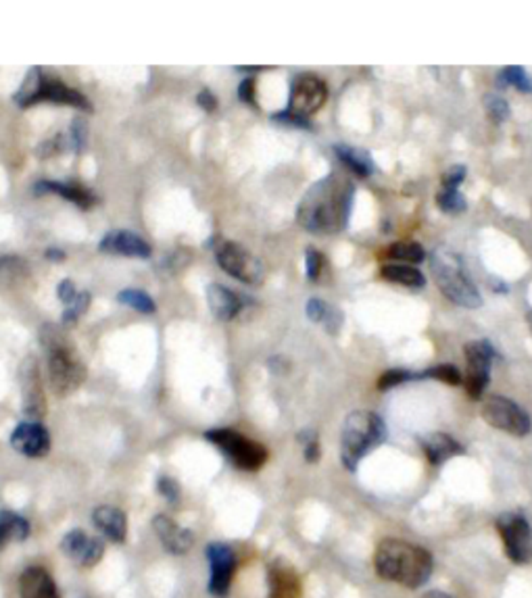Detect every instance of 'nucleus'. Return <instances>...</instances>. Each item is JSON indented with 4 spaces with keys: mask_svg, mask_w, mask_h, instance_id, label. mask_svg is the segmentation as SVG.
Segmentation results:
<instances>
[{
    "mask_svg": "<svg viewBox=\"0 0 532 598\" xmlns=\"http://www.w3.org/2000/svg\"><path fill=\"white\" fill-rule=\"evenodd\" d=\"M355 188L349 179L330 173L307 190L297 209V219L314 234H334L349 221Z\"/></svg>",
    "mask_w": 532,
    "mask_h": 598,
    "instance_id": "obj_1",
    "label": "nucleus"
},
{
    "mask_svg": "<svg viewBox=\"0 0 532 598\" xmlns=\"http://www.w3.org/2000/svg\"><path fill=\"white\" fill-rule=\"evenodd\" d=\"M374 570L386 582L417 590L426 586L433 576L434 561L433 555L417 544L399 540V538H385L376 547Z\"/></svg>",
    "mask_w": 532,
    "mask_h": 598,
    "instance_id": "obj_2",
    "label": "nucleus"
},
{
    "mask_svg": "<svg viewBox=\"0 0 532 598\" xmlns=\"http://www.w3.org/2000/svg\"><path fill=\"white\" fill-rule=\"evenodd\" d=\"M40 342L46 352L49 382L57 397H69L86 380V367L77 357L74 346L55 326H44L40 332Z\"/></svg>",
    "mask_w": 532,
    "mask_h": 598,
    "instance_id": "obj_3",
    "label": "nucleus"
},
{
    "mask_svg": "<svg viewBox=\"0 0 532 598\" xmlns=\"http://www.w3.org/2000/svg\"><path fill=\"white\" fill-rule=\"evenodd\" d=\"M386 440V426L372 411H353L345 420L340 434V461L349 471H355L361 459Z\"/></svg>",
    "mask_w": 532,
    "mask_h": 598,
    "instance_id": "obj_4",
    "label": "nucleus"
},
{
    "mask_svg": "<svg viewBox=\"0 0 532 598\" xmlns=\"http://www.w3.org/2000/svg\"><path fill=\"white\" fill-rule=\"evenodd\" d=\"M433 275L439 284L442 295L449 298L451 303L465 309H478L482 304V296L478 292L476 284L465 271L464 261L456 253L447 248L434 250L433 259Z\"/></svg>",
    "mask_w": 532,
    "mask_h": 598,
    "instance_id": "obj_5",
    "label": "nucleus"
},
{
    "mask_svg": "<svg viewBox=\"0 0 532 598\" xmlns=\"http://www.w3.org/2000/svg\"><path fill=\"white\" fill-rule=\"evenodd\" d=\"M15 103L23 106V109L38 103H55L74 106V109L80 111H92L91 100L83 97L82 92L69 88L67 83H63V80L44 74V71L38 67L29 71L23 86L15 92Z\"/></svg>",
    "mask_w": 532,
    "mask_h": 598,
    "instance_id": "obj_6",
    "label": "nucleus"
},
{
    "mask_svg": "<svg viewBox=\"0 0 532 598\" xmlns=\"http://www.w3.org/2000/svg\"><path fill=\"white\" fill-rule=\"evenodd\" d=\"M205 438L218 446L234 468L242 471H259L267 461L266 446L234 432V429H209Z\"/></svg>",
    "mask_w": 532,
    "mask_h": 598,
    "instance_id": "obj_7",
    "label": "nucleus"
},
{
    "mask_svg": "<svg viewBox=\"0 0 532 598\" xmlns=\"http://www.w3.org/2000/svg\"><path fill=\"white\" fill-rule=\"evenodd\" d=\"M497 531L504 540L507 559L516 565L532 561V528L528 519L520 513H504L497 517Z\"/></svg>",
    "mask_w": 532,
    "mask_h": 598,
    "instance_id": "obj_8",
    "label": "nucleus"
},
{
    "mask_svg": "<svg viewBox=\"0 0 532 598\" xmlns=\"http://www.w3.org/2000/svg\"><path fill=\"white\" fill-rule=\"evenodd\" d=\"M482 417L488 426L501 429L512 436H528L532 429L530 415L522 406L505 397H491L482 405Z\"/></svg>",
    "mask_w": 532,
    "mask_h": 598,
    "instance_id": "obj_9",
    "label": "nucleus"
},
{
    "mask_svg": "<svg viewBox=\"0 0 532 598\" xmlns=\"http://www.w3.org/2000/svg\"><path fill=\"white\" fill-rule=\"evenodd\" d=\"M465 392L470 398H480L484 390H487L488 382H491V365L495 357V349L488 340H474V342L465 344Z\"/></svg>",
    "mask_w": 532,
    "mask_h": 598,
    "instance_id": "obj_10",
    "label": "nucleus"
},
{
    "mask_svg": "<svg viewBox=\"0 0 532 598\" xmlns=\"http://www.w3.org/2000/svg\"><path fill=\"white\" fill-rule=\"evenodd\" d=\"M215 259H218L219 267L226 273L236 278L238 282L244 284H261L263 282V265L259 259H255L253 255L247 253L241 244L236 242H219L215 248Z\"/></svg>",
    "mask_w": 532,
    "mask_h": 598,
    "instance_id": "obj_11",
    "label": "nucleus"
},
{
    "mask_svg": "<svg viewBox=\"0 0 532 598\" xmlns=\"http://www.w3.org/2000/svg\"><path fill=\"white\" fill-rule=\"evenodd\" d=\"M205 555L209 561V571H211L209 573V592L215 598H226L238 565L234 548L226 542H211L207 544Z\"/></svg>",
    "mask_w": 532,
    "mask_h": 598,
    "instance_id": "obj_12",
    "label": "nucleus"
},
{
    "mask_svg": "<svg viewBox=\"0 0 532 598\" xmlns=\"http://www.w3.org/2000/svg\"><path fill=\"white\" fill-rule=\"evenodd\" d=\"M328 98V88L322 77L314 74H301L295 77L290 86V103L289 111L290 115L309 119L315 111H320L324 106Z\"/></svg>",
    "mask_w": 532,
    "mask_h": 598,
    "instance_id": "obj_13",
    "label": "nucleus"
},
{
    "mask_svg": "<svg viewBox=\"0 0 532 598\" xmlns=\"http://www.w3.org/2000/svg\"><path fill=\"white\" fill-rule=\"evenodd\" d=\"M61 550L77 567L91 570V567L99 565L103 561L105 544L99 538L88 536L83 530H71L63 536Z\"/></svg>",
    "mask_w": 532,
    "mask_h": 598,
    "instance_id": "obj_14",
    "label": "nucleus"
},
{
    "mask_svg": "<svg viewBox=\"0 0 532 598\" xmlns=\"http://www.w3.org/2000/svg\"><path fill=\"white\" fill-rule=\"evenodd\" d=\"M11 446L23 457L42 459L51 451V434L40 421H23L11 434Z\"/></svg>",
    "mask_w": 532,
    "mask_h": 598,
    "instance_id": "obj_15",
    "label": "nucleus"
},
{
    "mask_svg": "<svg viewBox=\"0 0 532 598\" xmlns=\"http://www.w3.org/2000/svg\"><path fill=\"white\" fill-rule=\"evenodd\" d=\"M20 378L23 390V411H26V415L34 417V421H38L46 413V398L44 390H42L38 363H36L34 357H28L23 361Z\"/></svg>",
    "mask_w": 532,
    "mask_h": 598,
    "instance_id": "obj_16",
    "label": "nucleus"
},
{
    "mask_svg": "<svg viewBox=\"0 0 532 598\" xmlns=\"http://www.w3.org/2000/svg\"><path fill=\"white\" fill-rule=\"evenodd\" d=\"M100 253L136 256V259H148L151 256V244L142 240L140 236L131 234L128 230H113L99 242Z\"/></svg>",
    "mask_w": 532,
    "mask_h": 598,
    "instance_id": "obj_17",
    "label": "nucleus"
},
{
    "mask_svg": "<svg viewBox=\"0 0 532 598\" xmlns=\"http://www.w3.org/2000/svg\"><path fill=\"white\" fill-rule=\"evenodd\" d=\"M153 530L159 536L161 544L171 555H187L195 547V534L187 528H180L171 517L157 515L153 519Z\"/></svg>",
    "mask_w": 532,
    "mask_h": 598,
    "instance_id": "obj_18",
    "label": "nucleus"
},
{
    "mask_svg": "<svg viewBox=\"0 0 532 598\" xmlns=\"http://www.w3.org/2000/svg\"><path fill=\"white\" fill-rule=\"evenodd\" d=\"M20 598H61V594L44 567H28L20 578Z\"/></svg>",
    "mask_w": 532,
    "mask_h": 598,
    "instance_id": "obj_19",
    "label": "nucleus"
},
{
    "mask_svg": "<svg viewBox=\"0 0 532 598\" xmlns=\"http://www.w3.org/2000/svg\"><path fill=\"white\" fill-rule=\"evenodd\" d=\"M207 301H209V309H211V313L221 321L234 319V317L244 309V304H247L244 296L236 295L234 290L226 288V286H219V284L209 286Z\"/></svg>",
    "mask_w": 532,
    "mask_h": 598,
    "instance_id": "obj_20",
    "label": "nucleus"
},
{
    "mask_svg": "<svg viewBox=\"0 0 532 598\" xmlns=\"http://www.w3.org/2000/svg\"><path fill=\"white\" fill-rule=\"evenodd\" d=\"M92 523L97 525V530L109 538L111 542L123 544L128 538V517L122 509H115L111 505H100L92 511Z\"/></svg>",
    "mask_w": 532,
    "mask_h": 598,
    "instance_id": "obj_21",
    "label": "nucleus"
},
{
    "mask_svg": "<svg viewBox=\"0 0 532 598\" xmlns=\"http://www.w3.org/2000/svg\"><path fill=\"white\" fill-rule=\"evenodd\" d=\"M420 445H422L424 454H426V459L433 465H442L449 461V459L464 452V446L459 445L453 436L442 434V432L424 436V438L420 440Z\"/></svg>",
    "mask_w": 532,
    "mask_h": 598,
    "instance_id": "obj_22",
    "label": "nucleus"
},
{
    "mask_svg": "<svg viewBox=\"0 0 532 598\" xmlns=\"http://www.w3.org/2000/svg\"><path fill=\"white\" fill-rule=\"evenodd\" d=\"M267 598H301V582L297 573L282 563H274L267 573Z\"/></svg>",
    "mask_w": 532,
    "mask_h": 598,
    "instance_id": "obj_23",
    "label": "nucleus"
},
{
    "mask_svg": "<svg viewBox=\"0 0 532 598\" xmlns=\"http://www.w3.org/2000/svg\"><path fill=\"white\" fill-rule=\"evenodd\" d=\"M52 193L63 196L65 201L74 202L80 209H91L97 205V196L91 190L80 186V184H65V182H49V179H42L36 184V194Z\"/></svg>",
    "mask_w": 532,
    "mask_h": 598,
    "instance_id": "obj_24",
    "label": "nucleus"
},
{
    "mask_svg": "<svg viewBox=\"0 0 532 598\" xmlns=\"http://www.w3.org/2000/svg\"><path fill=\"white\" fill-rule=\"evenodd\" d=\"M334 153L340 163H343L346 169H351L355 176L360 177H369L376 169L372 157L366 151L357 146H349V145H337L334 146Z\"/></svg>",
    "mask_w": 532,
    "mask_h": 598,
    "instance_id": "obj_25",
    "label": "nucleus"
},
{
    "mask_svg": "<svg viewBox=\"0 0 532 598\" xmlns=\"http://www.w3.org/2000/svg\"><path fill=\"white\" fill-rule=\"evenodd\" d=\"M305 311H307V317L315 324H320L322 327H326V332L337 334L343 326V313L332 304H328L320 298H309V303L305 304Z\"/></svg>",
    "mask_w": 532,
    "mask_h": 598,
    "instance_id": "obj_26",
    "label": "nucleus"
},
{
    "mask_svg": "<svg viewBox=\"0 0 532 598\" xmlns=\"http://www.w3.org/2000/svg\"><path fill=\"white\" fill-rule=\"evenodd\" d=\"M29 522L13 511L0 513V548H4L11 540L23 542L29 536Z\"/></svg>",
    "mask_w": 532,
    "mask_h": 598,
    "instance_id": "obj_27",
    "label": "nucleus"
},
{
    "mask_svg": "<svg viewBox=\"0 0 532 598\" xmlns=\"http://www.w3.org/2000/svg\"><path fill=\"white\" fill-rule=\"evenodd\" d=\"M380 275L386 282L405 286V288H422L426 284V278L420 269L409 265H385L380 269Z\"/></svg>",
    "mask_w": 532,
    "mask_h": 598,
    "instance_id": "obj_28",
    "label": "nucleus"
},
{
    "mask_svg": "<svg viewBox=\"0 0 532 598\" xmlns=\"http://www.w3.org/2000/svg\"><path fill=\"white\" fill-rule=\"evenodd\" d=\"M385 256L397 261H408V263H422L426 259V253L417 242H394L391 247H386Z\"/></svg>",
    "mask_w": 532,
    "mask_h": 598,
    "instance_id": "obj_29",
    "label": "nucleus"
},
{
    "mask_svg": "<svg viewBox=\"0 0 532 598\" xmlns=\"http://www.w3.org/2000/svg\"><path fill=\"white\" fill-rule=\"evenodd\" d=\"M497 86H513L520 92L532 94V75L522 67H505L504 71H499Z\"/></svg>",
    "mask_w": 532,
    "mask_h": 598,
    "instance_id": "obj_30",
    "label": "nucleus"
},
{
    "mask_svg": "<svg viewBox=\"0 0 532 598\" xmlns=\"http://www.w3.org/2000/svg\"><path fill=\"white\" fill-rule=\"evenodd\" d=\"M117 301L128 304V307H131L134 311H140V313H147V315H153L155 311H157V304H155L153 298L148 296L147 292L136 290V288L122 290V292H119Z\"/></svg>",
    "mask_w": 532,
    "mask_h": 598,
    "instance_id": "obj_31",
    "label": "nucleus"
},
{
    "mask_svg": "<svg viewBox=\"0 0 532 598\" xmlns=\"http://www.w3.org/2000/svg\"><path fill=\"white\" fill-rule=\"evenodd\" d=\"M426 378L445 382V384H449V386L464 384L462 374H459V369L453 367V365H436V367H430L426 369V372L414 374V380H426Z\"/></svg>",
    "mask_w": 532,
    "mask_h": 598,
    "instance_id": "obj_32",
    "label": "nucleus"
},
{
    "mask_svg": "<svg viewBox=\"0 0 532 598\" xmlns=\"http://www.w3.org/2000/svg\"><path fill=\"white\" fill-rule=\"evenodd\" d=\"M436 205L445 213H464L468 209L465 196L459 190H442V193L436 194Z\"/></svg>",
    "mask_w": 532,
    "mask_h": 598,
    "instance_id": "obj_33",
    "label": "nucleus"
},
{
    "mask_svg": "<svg viewBox=\"0 0 532 598\" xmlns=\"http://www.w3.org/2000/svg\"><path fill=\"white\" fill-rule=\"evenodd\" d=\"M88 307H91V295L88 292H77L74 301L63 311V324H75L80 315L86 313Z\"/></svg>",
    "mask_w": 532,
    "mask_h": 598,
    "instance_id": "obj_34",
    "label": "nucleus"
},
{
    "mask_svg": "<svg viewBox=\"0 0 532 598\" xmlns=\"http://www.w3.org/2000/svg\"><path fill=\"white\" fill-rule=\"evenodd\" d=\"M484 109H487L488 117L497 123L505 122V119L510 117V105H507V100L504 97H497V94H487V97H484Z\"/></svg>",
    "mask_w": 532,
    "mask_h": 598,
    "instance_id": "obj_35",
    "label": "nucleus"
},
{
    "mask_svg": "<svg viewBox=\"0 0 532 598\" xmlns=\"http://www.w3.org/2000/svg\"><path fill=\"white\" fill-rule=\"evenodd\" d=\"M298 442L303 445V454L305 461L307 463H318L320 461V442H318V434L314 429H303L298 434Z\"/></svg>",
    "mask_w": 532,
    "mask_h": 598,
    "instance_id": "obj_36",
    "label": "nucleus"
},
{
    "mask_svg": "<svg viewBox=\"0 0 532 598\" xmlns=\"http://www.w3.org/2000/svg\"><path fill=\"white\" fill-rule=\"evenodd\" d=\"M409 380H414V374L411 372H405V369H391V372L382 374V378L378 380V390L386 392V390H391V388L401 386Z\"/></svg>",
    "mask_w": 532,
    "mask_h": 598,
    "instance_id": "obj_37",
    "label": "nucleus"
},
{
    "mask_svg": "<svg viewBox=\"0 0 532 598\" xmlns=\"http://www.w3.org/2000/svg\"><path fill=\"white\" fill-rule=\"evenodd\" d=\"M322 267H324V256H322V253H318L315 248H307V253H305V273H307V278L312 282L320 278Z\"/></svg>",
    "mask_w": 532,
    "mask_h": 598,
    "instance_id": "obj_38",
    "label": "nucleus"
},
{
    "mask_svg": "<svg viewBox=\"0 0 532 598\" xmlns=\"http://www.w3.org/2000/svg\"><path fill=\"white\" fill-rule=\"evenodd\" d=\"M157 490L167 502H171V505H173V502L180 500V486H178V482L171 480V477L161 476L159 482H157Z\"/></svg>",
    "mask_w": 532,
    "mask_h": 598,
    "instance_id": "obj_39",
    "label": "nucleus"
},
{
    "mask_svg": "<svg viewBox=\"0 0 532 598\" xmlns=\"http://www.w3.org/2000/svg\"><path fill=\"white\" fill-rule=\"evenodd\" d=\"M465 179V167L464 165H451L449 169L442 173L441 182L445 190H457L459 184Z\"/></svg>",
    "mask_w": 532,
    "mask_h": 598,
    "instance_id": "obj_40",
    "label": "nucleus"
},
{
    "mask_svg": "<svg viewBox=\"0 0 532 598\" xmlns=\"http://www.w3.org/2000/svg\"><path fill=\"white\" fill-rule=\"evenodd\" d=\"M238 97L244 103L249 105H255V80L253 77H247V80H242L241 86H238Z\"/></svg>",
    "mask_w": 532,
    "mask_h": 598,
    "instance_id": "obj_41",
    "label": "nucleus"
},
{
    "mask_svg": "<svg viewBox=\"0 0 532 598\" xmlns=\"http://www.w3.org/2000/svg\"><path fill=\"white\" fill-rule=\"evenodd\" d=\"M57 295H59V298H61V303L65 304V307H67V304H69L71 301H74L75 295H77V290H75L74 282H71V279H63V282L59 284Z\"/></svg>",
    "mask_w": 532,
    "mask_h": 598,
    "instance_id": "obj_42",
    "label": "nucleus"
},
{
    "mask_svg": "<svg viewBox=\"0 0 532 598\" xmlns=\"http://www.w3.org/2000/svg\"><path fill=\"white\" fill-rule=\"evenodd\" d=\"M196 103H199V106H202L207 113H211L215 111V106H218V98H215L213 92H209V90H202L199 97H196Z\"/></svg>",
    "mask_w": 532,
    "mask_h": 598,
    "instance_id": "obj_43",
    "label": "nucleus"
},
{
    "mask_svg": "<svg viewBox=\"0 0 532 598\" xmlns=\"http://www.w3.org/2000/svg\"><path fill=\"white\" fill-rule=\"evenodd\" d=\"M46 259H51V261H63V259H65V255H63L59 248H49V250H46Z\"/></svg>",
    "mask_w": 532,
    "mask_h": 598,
    "instance_id": "obj_44",
    "label": "nucleus"
},
{
    "mask_svg": "<svg viewBox=\"0 0 532 598\" xmlns=\"http://www.w3.org/2000/svg\"><path fill=\"white\" fill-rule=\"evenodd\" d=\"M422 598H453V596H449L447 592H441V590H430Z\"/></svg>",
    "mask_w": 532,
    "mask_h": 598,
    "instance_id": "obj_45",
    "label": "nucleus"
},
{
    "mask_svg": "<svg viewBox=\"0 0 532 598\" xmlns=\"http://www.w3.org/2000/svg\"><path fill=\"white\" fill-rule=\"evenodd\" d=\"M526 317H528V326H530V330H532V311H528V315H526Z\"/></svg>",
    "mask_w": 532,
    "mask_h": 598,
    "instance_id": "obj_46",
    "label": "nucleus"
}]
</instances>
